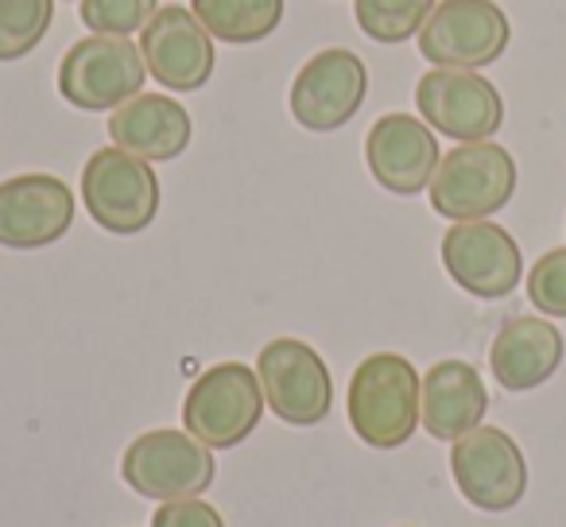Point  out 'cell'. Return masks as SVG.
Wrapping results in <instances>:
<instances>
[{
  "mask_svg": "<svg viewBox=\"0 0 566 527\" xmlns=\"http://www.w3.org/2000/svg\"><path fill=\"white\" fill-rule=\"evenodd\" d=\"M82 202L105 233L133 236L156 221L159 179L148 159L125 148H102L82 167Z\"/></svg>",
  "mask_w": 566,
  "mask_h": 527,
  "instance_id": "obj_5",
  "label": "cell"
},
{
  "mask_svg": "<svg viewBox=\"0 0 566 527\" xmlns=\"http://www.w3.org/2000/svg\"><path fill=\"white\" fill-rule=\"evenodd\" d=\"M256 377L268 408L287 426H318L334 408V380L318 349L300 338H275L260 349Z\"/></svg>",
  "mask_w": 566,
  "mask_h": 527,
  "instance_id": "obj_8",
  "label": "cell"
},
{
  "mask_svg": "<svg viewBox=\"0 0 566 527\" xmlns=\"http://www.w3.org/2000/svg\"><path fill=\"white\" fill-rule=\"evenodd\" d=\"M454 485L473 508L509 512L527 493V462L516 439L501 426H473L450 450Z\"/></svg>",
  "mask_w": 566,
  "mask_h": 527,
  "instance_id": "obj_10",
  "label": "cell"
},
{
  "mask_svg": "<svg viewBox=\"0 0 566 527\" xmlns=\"http://www.w3.org/2000/svg\"><path fill=\"white\" fill-rule=\"evenodd\" d=\"M527 299L539 315L566 318V249H551L527 272Z\"/></svg>",
  "mask_w": 566,
  "mask_h": 527,
  "instance_id": "obj_23",
  "label": "cell"
},
{
  "mask_svg": "<svg viewBox=\"0 0 566 527\" xmlns=\"http://www.w3.org/2000/svg\"><path fill=\"white\" fill-rule=\"evenodd\" d=\"M264 403V388L249 365L221 361L187 388L182 426L210 450H233L260 426Z\"/></svg>",
  "mask_w": 566,
  "mask_h": 527,
  "instance_id": "obj_3",
  "label": "cell"
},
{
  "mask_svg": "<svg viewBox=\"0 0 566 527\" xmlns=\"http://www.w3.org/2000/svg\"><path fill=\"white\" fill-rule=\"evenodd\" d=\"M489 411V392L481 372L470 361H439L423 377V403H419V423L431 439L458 442L481 426Z\"/></svg>",
  "mask_w": 566,
  "mask_h": 527,
  "instance_id": "obj_17",
  "label": "cell"
},
{
  "mask_svg": "<svg viewBox=\"0 0 566 527\" xmlns=\"http://www.w3.org/2000/svg\"><path fill=\"white\" fill-rule=\"evenodd\" d=\"M442 268L473 299H504L524 276V252L496 221H454L442 236Z\"/></svg>",
  "mask_w": 566,
  "mask_h": 527,
  "instance_id": "obj_11",
  "label": "cell"
},
{
  "mask_svg": "<svg viewBox=\"0 0 566 527\" xmlns=\"http://www.w3.org/2000/svg\"><path fill=\"white\" fill-rule=\"evenodd\" d=\"M120 473H125L128 488H136L148 500H190L202 496L213 485V450L198 442L190 431H175V426H159L148 431L125 450L120 457Z\"/></svg>",
  "mask_w": 566,
  "mask_h": 527,
  "instance_id": "obj_6",
  "label": "cell"
},
{
  "mask_svg": "<svg viewBox=\"0 0 566 527\" xmlns=\"http://www.w3.org/2000/svg\"><path fill=\"white\" fill-rule=\"evenodd\" d=\"M148 66L125 35H86L59 63V94L86 113H113L144 94Z\"/></svg>",
  "mask_w": 566,
  "mask_h": 527,
  "instance_id": "obj_4",
  "label": "cell"
},
{
  "mask_svg": "<svg viewBox=\"0 0 566 527\" xmlns=\"http://www.w3.org/2000/svg\"><path fill=\"white\" fill-rule=\"evenodd\" d=\"M439 0H354V17L369 40L377 43H408L423 32L427 17Z\"/></svg>",
  "mask_w": 566,
  "mask_h": 527,
  "instance_id": "obj_20",
  "label": "cell"
},
{
  "mask_svg": "<svg viewBox=\"0 0 566 527\" xmlns=\"http://www.w3.org/2000/svg\"><path fill=\"white\" fill-rule=\"evenodd\" d=\"M74 225V194L55 175H12L0 182V244L4 249H48Z\"/></svg>",
  "mask_w": 566,
  "mask_h": 527,
  "instance_id": "obj_15",
  "label": "cell"
},
{
  "mask_svg": "<svg viewBox=\"0 0 566 527\" xmlns=\"http://www.w3.org/2000/svg\"><path fill=\"white\" fill-rule=\"evenodd\" d=\"M109 136L117 148L148 159V164H167L187 151L195 125L182 102L164 94H136L109 117Z\"/></svg>",
  "mask_w": 566,
  "mask_h": 527,
  "instance_id": "obj_18",
  "label": "cell"
},
{
  "mask_svg": "<svg viewBox=\"0 0 566 527\" xmlns=\"http://www.w3.org/2000/svg\"><path fill=\"white\" fill-rule=\"evenodd\" d=\"M563 354L566 341L555 323L539 315H520L496 330L489 346V369L504 392H532L555 377Z\"/></svg>",
  "mask_w": 566,
  "mask_h": 527,
  "instance_id": "obj_16",
  "label": "cell"
},
{
  "mask_svg": "<svg viewBox=\"0 0 566 527\" xmlns=\"http://www.w3.org/2000/svg\"><path fill=\"white\" fill-rule=\"evenodd\" d=\"M427 194L447 221H485L516 194V159L496 140L458 144L439 159Z\"/></svg>",
  "mask_w": 566,
  "mask_h": 527,
  "instance_id": "obj_2",
  "label": "cell"
},
{
  "mask_svg": "<svg viewBox=\"0 0 566 527\" xmlns=\"http://www.w3.org/2000/svg\"><path fill=\"white\" fill-rule=\"evenodd\" d=\"M55 20V0H0V63H17L43 43Z\"/></svg>",
  "mask_w": 566,
  "mask_h": 527,
  "instance_id": "obj_21",
  "label": "cell"
},
{
  "mask_svg": "<svg viewBox=\"0 0 566 527\" xmlns=\"http://www.w3.org/2000/svg\"><path fill=\"white\" fill-rule=\"evenodd\" d=\"M198 24L221 43H260L280 28L283 0H190Z\"/></svg>",
  "mask_w": 566,
  "mask_h": 527,
  "instance_id": "obj_19",
  "label": "cell"
},
{
  "mask_svg": "<svg viewBox=\"0 0 566 527\" xmlns=\"http://www.w3.org/2000/svg\"><path fill=\"white\" fill-rule=\"evenodd\" d=\"M416 40L431 66L481 71L509 51L512 24L496 0H439Z\"/></svg>",
  "mask_w": 566,
  "mask_h": 527,
  "instance_id": "obj_7",
  "label": "cell"
},
{
  "mask_svg": "<svg viewBox=\"0 0 566 527\" xmlns=\"http://www.w3.org/2000/svg\"><path fill=\"white\" fill-rule=\"evenodd\" d=\"M423 377L400 354H373L354 369L346 396L349 426L373 450H396L416 434Z\"/></svg>",
  "mask_w": 566,
  "mask_h": 527,
  "instance_id": "obj_1",
  "label": "cell"
},
{
  "mask_svg": "<svg viewBox=\"0 0 566 527\" xmlns=\"http://www.w3.org/2000/svg\"><path fill=\"white\" fill-rule=\"evenodd\" d=\"M159 12V0H82L78 17L94 35H136Z\"/></svg>",
  "mask_w": 566,
  "mask_h": 527,
  "instance_id": "obj_22",
  "label": "cell"
},
{
  "mask_svg": "<svg viewBox=\"0 0 566 527\" xmlns=\"http://www.w3.org/2000/svg\"><path fill=\"white\" fill-rule=\"evenodd\" d=\"M151 527H226V519L213 504L190 496V500H167L151 516Z\"/></svg>",
  "mask_w": 566,
  "mask_h": 527,
  "instance_id": "obj_24",
  "label": "cell"
},
{
  "mask_svg": "<svg viewBox=\"0 0 566 527\" xmlns=\"http://www.w3.org/2000/svg\"><path fill=\"white\" fill-rule=\"evenodd\" d=\"M419 117L434 133L458 144L493 140L504 125V97L481 71H447L434 66L416 86Z\"/></svg>",
  "mask_w": 566,
  "mask_h": 527,
  "instance_id": "obj_9",
  "label": "cell"
},
{
  "mask_svg": "<svg viewBox=\"0 0 566 527\" xmlns=\"http://www.w3.org/2000/svg\"><path fill=\"white\" fill-rule=\"evenodd\" d=\"M140 55L148 74L171 94H195L213 78V35L182 4H159L140 32Z\"/></svg>",
  "mask_w": 566,
  "mask_h": 527,
  "instance_id": "obj_13",
  "label": "cell"
},
{
  "mask_svg": "<svg viewBox=\"0 0 566 527\" xmlns=\"http://www.w3.org/2000/svg\"><path fill=\"white\" fill-rule=\"evenodd\" d=\"M369 94V66L349 48H326L300 66L292 82V117L311 133H338Z\"/></svg>",
  "mask_w": 566,
  "mask_h": 527,
  "instance_id": "obj_12",
  "label": "cell"
},
{
  "mask_svg": "<svg viewBox=\"0 0 566 527\" xmlns=\"http://www.w3.org/2000/svg\"><path fill=\"white\" fill-rule=\"evenodd\" d=\"M439 159L442 151L434 128L411 113H385L365 136V164L388 194L411 198L427 190L439 171Z\"/></svg>",
  "mask_w": 566,
  "mask_h": 527,
  "instance_id": "obj_14",
  "label": "cell"
}]
</instances>
